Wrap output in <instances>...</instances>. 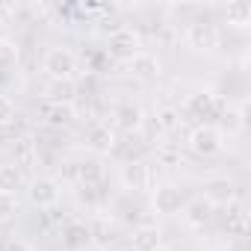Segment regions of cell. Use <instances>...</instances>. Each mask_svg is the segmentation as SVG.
Listing matches in <instances>:
<instances>
[{
    "mask_svg": "<svg viewBox=\"0 0 251 251\" xmlns=\"http://www.w3.org/2000/svg\"><path fill=\"white\" fill-rule=\"evenodd\" d=\"M24 189V172L15 163L0 166V195H18Z\"/></svg>",
    "mask_w": 251,
    "mask_h": 251,
    "instance_id": "15",
    "label": "cell"
},
{
    "mask_svg": "<svg viewBox=\"0 0 251 251\" xmlns=\"http://www.w3.org/2000/svg\"><path fill=\"white\" fill-rule=\"evenodd\" d=\"M42 68L50 80H74L77 74V53L71 48H50L42 59Z\"/></svg>",
    "mask_w": 251,
    "mask_h": 251,
    "instance_id": "2",
    "label": "cell"
},
{
    "mask_svg": "<svg viewBox=\"0 0 251 251\" xmlns=\"http://www.w3.org/2000/svg\"><path fill=\"white\" fill-rule=\"evenodd\" d=\"M180 124V115H177V109H160L157 112V130H175Z\"/></svg>",
    "mask_w": 251,
    "mask_h": 251,
    "instance_id": "24",
    "label": "cell"
},
{
    "mask_svg": "<svg viewBox=\"0 0 251 251\" xmlns=\"http://www.w3.org/2000/svg\"><path fill=\"white\" fill-rule=\"evenodd\" d=\"M27 195H30V204H33V207H39V210H50V207L59 204L62 183H59L56 177H36V180H30Z\"/></svg>",
    "mask_w": 251,
    "mask_h": 251,
    "instance_id": "5",
    "label": "cell"
},
{
    "mask_svg": "<svg viewBox=\"0 0 251 251\" xmlns=\"http://www.w3.org/2000/svg\"><path fill=\"white\" fill-rule=\"evenodd\" d=\"M222 118H219V133L225 136H236V133H242L245 130V103H239V106H225L222 112H219Z\"/></svg>",
    "mask_w": 251,
    "mask_h": 251,
    "instance_id": "12",
    "label": "cell"
},
{
    "mask_svg": "<svg viewBox=\"0 0 251 251\" xmlns=\"http://www.w3.org/2000/svg\"><path fill=\"white\" fill-rule=\"evenodd\" d=\"M74 118H77L74 103H50L45 109V124L48 127H68Z\"/></svg>",
    "mask_w": 251,
    "mask_h": 251,
    "instance_id": "18",
    "label": "cell"
},
{
    "mask_svg": "<svg viewBox=\"0 0 251 251\" xmlns=\"http://www.w3.org/2000/svg\"><path fill=\"white\" fill-rule=\"evenodd\" d=\"M118 180H121L124 189H130V192H145L151 186V169L142 160H127L118 169Z\"/></svg>",
    "mask_w": 251,
    "mask_h": 251,
    "instance_id": "8",
    "label": "cell"
},
{
    "mask_svg": "<svg viewBox=\"0 0 251 251\" xmlns=\"http://www.w3.org/2000/svg\"><path fill=\"white\" fill-rule=\"evenodd\" d=\"M213 251H230V248H213Z\"/></svg>",
    "mask_w": 251,
    "mask_h": 251,
    "instance_id": "30",
    "label": "cell"
},
{
    "mask_svg": "<svg viewBox=\"0 0 251 251\" xmlns=\"http://www.w3.org/2000/svg\"><path fill=\"white\" fill-rule=\"evenodd\" d=\"M236 183L230 180V177H210L207 183H204V201H210L213 207H230V204H236Z\"/></svg>",
    "mask_w": 251,
    "mask_h": 251,
    "instance_id": "9",
    "label": "cell"
},
{
    "mask_svg": "<svg viewBox=\"0 0 251 251\" xmlns=\"http://www.w3.org/2000/svg\"><path fill=\"white\" fill-rule=\"evenodd\" d=\"M3 24H6V21H3V9H0V30H3Z\"/></svg>",
    "mask_w": 251,
    "mask_h": 251,
    "instance_id": "28",
    "label": "cell"
},
{
    "mask_svg": "<svg viewBox=\"0 0 251 251\" xmlns=\"http://www.w3.org/2000/svg\"><path fill=\"white\" fill-rule=\"evenodd\" d=\"M3 251H33V245H30V242H24V239H12Z\"/></svg>",
    "mask_w": 251,
    "mask_h": 251,
    "instance_id": "27",
    "label": "cell"
},
{
    "mask_svg": "<svg viewBox=\"0 0 251 251\" xmlns=\"http://www.w3.org/2000/svg\"><path fill=\"white\" fill-rule=\"evenodd\" d=\"M151 204H154L157 213H163V216H175V213H180V210L186 207V192H183L180 186H175V183H163V186L154 189Z\"/></svg>",
    "mask_w": 251,
    "mask_h": 251,
    "instance_id": "7",
    "label": "cell"
},
{
    "mask_svg": "<svg viewBox=\"0 0 251 251\" xmlns=\"http://www.w3.org/2000/svg\"><path fill=\"white\" fill-rule=\"evenodd\" d=\"M18 216V195H0V225H6Z\"/></svg>",
    "mask_w": 251,
    "mask_h": 251,
    "instance_id": "23",
    "label": "cell"
},
{
    "mask_svg": "<svg viewBox=\"0 0 251 251\" xmlns=\"http://www.w3.org/2000/svg\"><path fill=\"white\" fill-rule=\"evenodd\" d=\"M130 245H133V251H157L163 245V233L154 225H142L139 230H133V242Z\"/></svg>",
    "mask_w": 251,
    "mask_h": 251,
    "instance_id": "17",
    "label": "cell"
},
{
    "mask_svg": "<svg viewBox=\"0 0 251 251\" xmlns=\"http://www.w3.org/2000/svg\"><path fill=\"white\" fill-rule=\"evenodd\" d=\"M127 68H130L133 77H139V80H145V83H154V80L163 77V59H160L157 53H148V50H139V53L127 62Z\"/></svg>",
    "mask_w": 251,
    "mask_h": 251,
    "instance_id": "10",
    "label": "cell"
},
{
    "mask_svg": "<svg viewBox=\"0 0 251 251\" xmlns=\"http://www.w3.org/2000/svg\"><path fill=\"white\" fill-rule=\"evenodd\" d=\"M213 204L210 201H204V198H195V201H189L186 204V225L189 227H204V225H210V219H213Z\"/></svg>",
    "mask_w": 251,
    "mask_h": 251,
    "instance_id": "16",
    "label": "cell"
},
{
    "mask_svg": "<svg viewBox=\"0 0 251 251\" xmlns=\"http://www.w3.org/2000/svg\"><path fill=\"white\" fill-rule=\"evenodd\" d=\"M186 145H189V151H192V154H198V157H213V154H219V151H222L225 136L219 133L216 124H198V127L189 133Z\"/></svg>",
    "mask_w": 251,
    "mask_h": 251,
    "instance_id": "4",
    "label": "cell"
},
{
    "mask_svg": "<svg viewBox=\"0 0 251 251\" xmlns=\"http://www.w3.org/2000/svg\"><path fill=\"white\" fill-rule=\"evenodd\" d=\"M157 251H175V248H166V245H160V248H157Z\"/></svg>",
    "mask_w": 251,
    "mask_h": 251,
    "instance_id": "29",
    "label": "cell"
},
{
    "mask_svg": "<svg viewBox=\"0 0 251 251\" xmlns=\"http://www.w3.org/2000/svg\"><path fill=\"white\" fill-rule=\"evenodd\" d=\"M50 103H74V80H50Z\"/></svg>",
    "mask_w": 251,
    "mask_h": 251,
    "instance_id": "21",
    "label": "cell"
},
{
    "mask_svg": "<svg viewBox=\"0 0 251 251\" xmlns=\"http://www.w3.org/2000/svg\"><path fill=\"white\" fill-rule=\"evenodd\" d=\"M225 24L233 30H248L251 27V6L248 3H230L225 6Z\"/></svg>",
    "mask_w": 251,
    "mask_h": 251,
    "instance_id": "19",
    "label": "cell"
},
{
    "mask_svg": "<svg viewBox=\"0 0 251 251\" xmlns=\"http://www.w3.org/2000/svg\"><path fill=\"white\" fill-rule=\"evenodd\" d=\"M18 65V45L12 39H0V74H6Z\"/></svg>",
    "mask_w": 251,
    "mask_h": 251,
    "instance_id": "22",
    "label": "cell"
},
{
    "mask_svg": "<svg viewBox=\"0 0 251 251\" xmlns=\"http://www.w3.org/2000/svg\"><path fill=\"white\" fill-rule=\"evenodd\" d=\"M139 50H142V39L133 27H115L106 39V53L115 62H130Z\"/></svg>",
    "mask_w": 251,
    "mask_h": 251,
    "instance_id": "1",
    "label": "cell"
},
{
    "mask_svg": "<svg viewBox=\"0 0 251 251\" xmlns=\"http://www.w3.org/2000/svg\"><path fill=\"white\" fill-rule=\"evenodd\" d=\"M142 124H145V112H142V106L139 103H118L115 106V112H112V130L115 133H127V136H133V133H139L142 130Z\"/></svg>",
    "mask_w": 251,
    "mask_h": 251,
    "instance_id": "6",
    "label": "cell"
},
{
    "mask_svg": "<svg viewBox=\"0 0 251 251\" xmlns=\"http://www.w3.org/2000/svg\"><path fill=\"white\" fill-rule=\"evenodd\" d=\"M225 230H227L230 236H245V233H248V213H245L242 207L230 204L227 213H225Z\"/></svg>",
    "mask_w": 251,
    "mask_h": 251,
    "instance_id": "20",
    "label": "cell"
},
{
    "mask_svg": "<svg viewBox=\"0 0 251 251\" xmlns=\"http://www.w3.org/2000/svg\"><path fill=\"white\" fill-rule=\"evenodd\" d=\"M89 242H92V227L83 225V222H71L62 233V248L65 251H83V248H89Z\"/></svg>",
    "mask_w": 251,
    "mask_h": 251,
    "instance_id": "13",
    "label": "cell"
},
{
    "mask_svg": "<svg viewBox=\"0 0 251 251\" xmlns=\"http://www.w3.org/2000/svg\"><path fill=\"white\" fill-rule=\"evenodd\" d=\"M33 160V145L30 142H21V151H18V160H15V166L21 169V166H27Z\"/></svg>",
    "mask_w": 251,
    "mask_h": 251,
    "instance_id": "26",
    "label": "cell"
},
{
    "mask_svg": "<svg viewBox=\"0 0 251 251\" xmlns=\"http://www.w3.org/2000/svg\"><path fill=\"white\" fill-rule=\"evenodd\" d=\"M86 142L95 154H109V151H115V130L109 124H95L86 136Z\"/></svg>",
    "mask_w": 251,
    "mask_h": 251,
    "instance_id": "14",
    "label": "cell"
},
{
    "mask_svg": "<svg viewBox=\"0 0 251 251\" xmlns=\"http://www.w3.org/2000/svg\"><path fill=\"white\" fill-rule=\"evenodd\" d=\"M189 112L195 115V118H201L204 124H210L207 118H216L225 106H222V100H219V95L216 92H210V89H201V92H195V95H189Z\"/></svg>",
    "mask_w": 251,
    "mask_h": 251,
    "instance_id": "11",
    "label": "cell"
},
{
    "mask_svg": "<svg viewBox=\"0 0 251 251\" xmlns=\"http://www.w3.org/2000/svg\"><path fill=\"white\" fill-rule=\"evenodd\" d=\"M183 42L192 53H213L219 48V27L210 21H192L183 33Z\"/></svg>",
    "mask_w": 251,
    "mask_h": 251,
    "instance_id": "3",
    "label": "cell"
},
{
    "mask_svg": "<svg viewBox=\"0 0 251 251\" xmlns=\"http://www.w3.org/2000/svg\"><path fill=\"white\" fill-rule=\"evenodd\" d=\"M12 121H15V103H12V98L0 95V127H9Z\"/></svg>",
    "mask_w": 251,
    "mask_h": 251,
    "instance_id": "25",
    "label": "cell"
}]
</instances>
